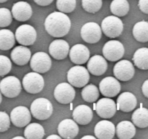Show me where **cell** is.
Here are the masks:
<instances>
[{
	"mask_svg": "<svg viewBox=\"0 0 148 139\" xmlns=\"http://www.w3.org/2000/svg\"><path fill=\"white\" fill-rule=\"evenodd\" d=\"M45 29L50 36L55 38L65 36L69 32L71 20L62 12H53L48 15L44 23Z\"/></svg>",
	"mask_w": 148,
	"mask_h": 139,
	"instance_id": "cell-1",
	"label": "cell"
},
{
	"mask_svg": "<svg viewBox=\"0 0 148 139\" xmlns=\"http://www.w3.org/2000/svg\"><path fill=\"white\" fill-rule=\"evenodd\" d=\"M30 113L37 120H47L53 113V106L47 98H36L30 105Z\"/></svg>",
	"mask_w": 148,
	"mask_h": 139,
	"instance_id": "cell-2",
	"label": "cell"
},
{
	"mask_svg": "<svg viewBox=\"0 0 148 139\" xmlns=\"http://www.w3.org/2000/svg\"><path fill=\"white\" fill-rule=\"evenodd\" d=\"M101 30L107 37L114 39L119 37L122 33L124 24L119 17L115 15H110L103 20Z\"/></svg>",
	"mask_w": 148,
	"mask_h": 139,
	"instance_id": "cell-3",
	"label": "cell"
},
{
	"mask_svg": "<svg viewBox=\"0 0 148 139\" xmlns=\"http://www.w3.org/2000/svg\"><path fill=\"white\" fill-rule=\"evenodd\" d=\"M66 78L69 83H70L72 86L82 88L89 82V71L85 67L77 65L69 70Z\"/></svg>",
	"mask_w": 148,
	"mask_h": 139,
	"instance_id": "cell-4",
	"label": "cell"
},
{
	"mask_svg": "<svg viewBox=\"0 0 148 139\" xmlns=\"http://www.w3.org/2000/svg\"><path fill=\"white\" fill-rule=\"evenodd\" d=\"M44 85V79L38 72H28L23 79V88L29 94H38L43 89Z\"/></svg>",
	"mask_w": 148,
	"mask_h": 139,
	"instance_id": "cell-5",
	"label": "cell"
},
{
	"mask_svg": "<svg viewBox=\"0 0 148 139\" xmlns=\"http://www.w3.org/2000/svg\"><path fill=\"white\" fill-rule=\"evenodd\" d=\"M22 90L20 80L14 76H7L0 81V91L7 98H15Z\"/></svg>",
	"mask_w": 148,
	"mask_h": 139,
	"instance_id": "cell-6",
	"label": "cell"
},
{
	"mask_svg": "<svg viewBox=\"0 0 148 139\" xmlns=\"http://www.w3.org/2000/svg\"><path fill=\"white\" fill-rule=\"evenodd\" d=\"M124 51V45L119 41L111 40L104 44L102 52L105 59L111 62H116L123 57Z\"/></svg>",
	"mask_w": 148,
	"mask_h": 139,
	"instance_id": "cell-7",
	"label": "cell"
},
{
	"mask_svg": "<svg viewBox=\"0 0 148 139\" xmlns=\"http://www.w3.org/2000/svg\"><path fill=\"white\" fill-rule=\"evenodd\" d=\"M75 90L68 83H61L54 88L53 95L55 99L62 104H67L72 102L75 98Z\"/></svg>",
	"mask_w": 148,
	"mask_h": 139,
	"instance_id": "cell-8",
	"label": "cell"
},
{
	"mask_svg": "<svg viewBox=\"0 0 148 139\" xmlns=\"http://www.w3.org/2000/svg\"><path fill=\"white\" fill-rule=\"evenodd\" d=\"M80 35L84 41L88 43H95L101 40L102 30L98 23L89 22L81 28Z\"/></svg>",
	"mask_w": 148,
	"mask_h": 139,
	"instance_id": "cell-9",
	"label": "cell"
},
{
	"mask_svg": "<svg viewBox=\"0 0 148 139\" xmlns=\"http://www.w3.org/2000/svg\"><path fill=\"white\" fill-rule=\"evenodd\" d=\"M16 41L23 46H30L35 43L37 38L36 30L30 25H22L16 29Z\"/></svg>",
	"mask_w": 148,
	"mask_h": 139,
	"instance_id": "cell-10",
	"label": "cell"
},
{
	"mask_svg": "<svg viewBox=\"0 0 148 139\" xmlns=\"http://www.w3.org/2000/svg\"><path fill=\"white\" fill-rule=\"evenodd\" d=\"M51 59L48 54L43 52H36L30 58V67L34 72L45 73L51 67Z\"/></svg>",
	"mask_w": 148,
	"mask_h": 139,
	"instance_id": "cell-11",
	"label": "cell"
},
{
	"mask_svg": "<svg viewBox=\"0 0 148 139\" xmlns=\"http://www.w3.org/2000/svg\"><path fill=\"white\" fill-rule=\"evenodd\" d=\"M114 76L121 81H129L134 77L135 70L130 61L123 59L117 62L114 67Z\"/></svg>",
	"mask_w": 148,
	"mask_h": 139,
	"instance_id": "cell-12",
	"label": "cell"
},
{
	"mask_svg": "<svg viewBox=\"0 0 148 139\" xmlns=\"http://www.w3.org/2000/svg\"><path fill=\"white\" fill-rule=\"evenodd\" d=\"M95 110L101 118L110 119L114 117L116 112V104L109 97L101 98L95 104Z\"/></svg>",
	"mask_w": 148,
	"mask_h": 139,
	"instance_id": "cell-13",
	"label": "cell"
},
{
	"mask_svg": "<svg viewBox=\"0 0 148 139\" xmlns=\"http://www.w3.org/2000/svg\"><path fill=\"white\" fill-rule=\"evenodd\" d=\"M10 120L16 127H25L31 120V113L27 107L18 106L12 110L10 113Z\"/></svg>",
	"mask_w": 148,
	"mask_h": 139,
	"instance_id": "cell-14",
	"label": "cell"
},
{
	"mask_svg": "<svg viewBox=\"0 0 148 139\" xmlns=\"http://www.w3.org/2000/svg\"><path fill=\"white\" fill-rule=\"evenodd\" d=\"M99 90L104 96L112 98L120 93L121 84L116 78L114 77H106L100 82Z\"/></svg>",
	"mask_w": 148,
	"mask_h": 139,
	"instance_id": "cell-15",
	"label": "cell"
},
{
	"mask_svg": "<svg viewBox=\"0 0 148 139\" xmlns=\"http://www.w3.org/2000/svg\"><path fill=\"white\" fill-rule=\"evenodd\" d=\"M58 133L63 138L72 139L79 133V127L75 120L65 119L61 121L58 125Z\"/></svg>",
	"mask_w": 148,
	"mask_h": 139,
	"instance_id": "cell-16",
	"label": "cell"
},
{
	"mask_svg": "<svg viewBox=\"0 0 148 139\" xmlns=\"http://www.w3.org/2000/svg\"><path fill=\"white\" fill-rule=\"evenodd\" d=\"M49 52L51 56L55 59H64L69 54V45L66 41L62 39H56L49 45Z\"/></svg>",
	"mask_w": 148,
	"mask_h": 139,
	"instance_id": "cell-17",
	"label": "cell"
},
{
	"mask_svg": "<svg viewBox=\"0 0 148 139\" xmlns=\"http://www.w3.org/2000/svg\"><path fill=\"white\" fill-rule=\"evenodd\" d=\"M94 133L97 138L111 139L116 134V127L108 120H101L95 125Z\"/></svg>",
	"mask_w": 148,
	"mask_h": 139,
	"instance_id": "cell-18",
	"label": "cell"
},
{
	"mask_svg": "<svg viewBox=\"0 0 148 139\" xmlns=\"http://www.w3.org/2000/svg\"><path fill=\"white\" fill-rule=\"evenodd\" d=\"M32 14V7L27 2L18 1L13 4L12 8V15L17 21H27L31 17Z\"/></svg>",
	"mask_w": 148,
	"mask_h": 139,
	"instance_id": "cell-19",
	"label": "cell"
},
{
	"mask_svg": "<svg viewBox=\"0 0 148 139\" xmlns=\"http://www.w3.org/2000/svg\"><path fill=\"white\" fill-rule=\"evenodd\" d=\"M69 57L71 61L76 65L86 63L90 58V51L85 45L75 44L69 50Z\"/></svg>",
	"mask_w": 148,
	"mask_h": 139,
	"instance_id": "cell-20",
	"label": "cell"
},
{
	"mask_svg": "<svg viewBox=\"0 0 148 139\" xmlns=\"http://www.w3.org/2000/svg\"><path fill=\"white\" fill-rule=\"evenodd\" d=\"M137 100L135 96L131 92H124L119 96L117 98V110L124 112H130L136 108Z\"/></svg>",
	"mask_w": 148,
	"mask_h": 139,
	"instance_id": "cell-21",
	"label": "cell"
},
{
	"mask_svg": "<svg viewBox=\"0 0 148 139\" xmlns=\"http://www.w3.org/2000/svg\"><path fill=\"white\" fill-rule=\"evenodd\" d=\"M87 66L88 70L92 75L101 76L106 72L108 63L103 56L101 55H94L89 59Z\"/></svg>",
	"mask_w": 148,
	"mask_h": 139,
	"instance_id": "cell-22",
	"label": "cell"
},
{
	"mask_svg": "<svg viewBox=\"0 0 148 139\" xmlns=\"http://www.w3.org/2000/svg\"><path fill=\"white\" fill-rule=\"evenodd\" d=\"M93 113L92 109L87 105L81 104L77 106L72 112V117L77 124L86 125L92 120Z\"/></svg>",
	"mask_w": 148,
	"mask_h": 139,
	"instance_id": "cell-23",
	"label": "cell"
},
{
	"mask_svg": "<svg viewBox=\"0 0 148 139\" xmlns=\"http://www.w3.org/2000/svg\"><path fill=\"white\" fill-rule=\"evenodd\" d=\"M31 58L30 50L23 45L17 46L11 52V59L14 64L19 66H23L28 63Z\"/></svg>",
	"mask_w": 148,
	"mask_h": 139,
	"instance_id": "cell-24",
	"label": "cell"
},
{
	"mask_svg": "<svg viewBox=\"0 0 148 139\" xmlns=\"http://www.w3.org/2000/svg\"><path fill=\"white\" fill-rule=\"evenodd\" d=\"M116 133L120 139H131L135 136L136 127L133 122L124 120L118 123L116 127Z\"/></svg>",
	"mask_w": 148,
	"mask_h": 139,
	"instance_id": "cell-25",
	"label": "cell"
},
{
	"mask_svg": "<svg viewBox=\"0 0 148 139\" xmlns=\"http://www.w3.org/2000/svg\"><path fill=\"white\" fill-rule=\"evenodd\" d=\"M133 124L140 128L148 127V109L141 106L133 112L132 116Z\"/></svg>",
	"mask_w": 148,
	"mask_h": 139,
	"instance_id": "cell-26",
	"label": "cell"
},
{
	"mask_svg": "<svg viewBox=\"0 0 148 139\" xmlns=\"http://www.w3.org/2000/svg\"><path fill=\"white\" fill-rule=\"evenodd\" d=\"M133 36L139 42H148V22L140 21L136 23L133 27Z\"/></svg>",
	"mask_w": 148,
	"mask_h": 139,
	"instance_id": "cell-27",
	"label": "cell"
},
{
	"mask_svg": "<svg viewBox=\"0 0 148 139\" xmlns=\"http://www.w3.org/2000/svg\"><path fill=\"white\" fill-rule=\"evenodd\" d=\"M134 65L140 70H148V48H140L137 49L133 56Z\"/></svg>",
	"mask_w": 148,
	"mask_h": 139,
	"instance_id": "cell-28",
	"label": "cell"
},
{
	"mask_svg": "<svg viewBox=\"0 0 148 139\" xmlns=\"http://www.w3.org/2000/svg\"><path fill=\"white\" fill-rule=\"evenodd\" d=\"M25 138L27 139H41L45 135L44 128L38 123H30L26 125L24 131Z\"/></svg>",
	"mask_w": 148,
	"mask_h": 139,
	"instance_id": "cell-29",
	"label": "cell"
},
{
	"mask_svg": "<svg viewBox=\"0 0 148 139\" xmlns=\"http://www.w3.org/2000/svg\"><path fill=\"white\" fill-rule=\"evenodd\" d=\"M15 43V36L8 29L0 30V49L7 51L12 49Z\"/></svg>",
	"mask_w": 148,
	"mask_h": 139,
	"instance_id": "cell-30",
	"label": "cell"
},
{
	"mask_svg": "<svg viewBox=\"0 0 148 139\" xmlns=\"http://www.w3.org/2000/svg\"><path fill=\"white\" fill-rule=\"evenodd\" d=\"M110 9L114 15L124 17L130 11V4L127 0H113Z\"/></svg>",
	"mask_w": 148,
	"mask_h": 139,
	"instance_id": "cell-31",
	"label": "cell"
},
{
	"mask_svg": "<svg viewBox=\"0 0 148 139\" xmlns=\"http://www.w3.org/2000/svg\"><path fill=\"white\" fill-rule=\"evenodd\" d=\"M82 97L84 101L88 103H93L99 97V90L96 85L93 84H89L85 85L82 91Z\"/></svg>",
	"mask_w": 148,
	"mask_h": 139,
	"instance_id": "cell-32",
	"label": "cell"
},
{
	"mask_svg": "<svg viewBox=\"0 0 148 139\" xmlns=\"http://www.w3.org/2000/svg\"><path fill=\"white\" fill-rule=\"evenodd\" d=\"M102 0H82V8L89 13H96L102 7Z\"/></svg>",
	"mask_w": 148,
	"mask_h": 139,
	"instance_id": "cell-33",
	"label": "cell"
},
{
	"mask_svg": "<svg viewBox=\"0 0 148 139\" xmlns=\"http://www.w3.org/2000/svg\"><path fill=\"white\" fill-rule=\"evenodd\" d=\"M76 0H56V8L63 13H71L76 7Z\"/></svg>",
	"mask_w": 148,
	"mask_h": 139,
	"instance_id": "cell-34",
	"label": "cell"
},
{
	"mask_svg": "<svg viewBox=\"0 0 148 139\" xmlns=\"http://www.w3.org/2000/svg\"><path fill=\"white\" fill-rule=\"evenodd\" d=\"M12 21L11 12L7 8H0V27L5 28L10 25Z\"/></svg>",
	"mask_w": 148,
	"mask_h": 139,
	"instance_id": "cell-35",
	"label": "cell"
},
{
	"mask_svg": "<svg viewBox=\"0 0 148 139\" xmlns=\"http://www.w3.org/2000/svg\"><path fill=\"white\" fill-rule=\"evenodd\" d=\"M12 62L10 58L4 55H0V76H4L10 72Z\"/></svg>",
	"mask_w": 148,
	"mask_h": 139,
	"instance_id": "cell-36",
	"label": "cell"
},
{
	"mask_svg": "<svg viewBox=\"0 0 148 139\" xmlns=\"http://www.w3.org/2000/svg\"><path fill=\"white\" fill-rule=\"evenodd\" d=\"M10 127V117L5 111H0V133L5 132Z\"/></svg>",
	"mask_w": 148,
	"mask_h": 139,
	"instance_id": "cell-37",
	"label": "cell"
},
{
	"mask_svg": "<svg viewBox=\"0 0 148 139\" xmlns=\"http://www.w3.org/2000/svg\"><path fill=\"white\" fill-rule=\"evenodd\" d=\"M138 6L143 13L148 14V0H139Z\"/></svg>",
	"mask_w": 148,
	"mask_h": 139,
	"instance_id": "cell-38",
	"label": "cell"
},
{
	"mask_svg": "<svg viewBox=\"0 0 148 139\" xmlns=\"http://www.w3.org/2000/svg\"><path fill=\"white\" fill-rule=\"evenodd\" d=\"M53 0H34L35 2L39 6H42V7H46V6L49 5L53 2Z\"/></svg>",
	"mask_w": 148,
	"mask_h": 139,
	"instance_id": "cell-39",
	"label": "cell"
},
{
	"mask_svg": "<svg viewBox=\"0 0 148 139\" xmlns=\"http://www.w3.org/2000/svg\"><path fill=\"white\" fill-rule=\"evenodd\" d=\"M142 91L145 96L148 98V79L143 83V86H142Z\"/></svg>",
	"mask_w": 148,
	"mask_h": 139,
	"instance_id": "cell-40",
	"label": "cell"
},
{
	"mask_svg": "<svg viewBox=\"0 0 148 139\" xmlns=\"http://www.w3.org/2000/svg\"><path fill=\"white\" fill-rule=\"evenodd\" d=\"M53 138L60 139L62 138V137H61L60 136H57V135H51V136H48L47 137V139H53Z\"/></svg>",
	"mask_w": 148,
	"mask_h": 139,
	"instance_id": "cell-41",
	"label": "cell"
},
{
	"mask_svg": "<svg viewBox=\"0 0 148 139\" xmlns=\"http://www.w3.org/2000/svg\"><path fill=\"white\" fill-rule=\"evenodd\" d=\"M87 138H90V139H95L96 137L92 136H85L82 138V139H87Z\"/></svg>",
	"mask_w": 148,
	"mask_h": 139,
	"instance_id": "cell-42",
	"label": "cell"
},
{
	"mask_svg": "<svg viewBox=\"0 0 148 139\" xmlns=\"http://www.w3.org/2000/svg\"><path fill=\"white\" fill-rule=\"evenodd\" d=\"M17 138L24 139V138H25V137H23V136H15V137L13 138V139H17Z\"/></svg>",
	"mask_w": 148,
	"mask_h": 139,
	"instance_id": "cell-43",
	"label": "cell"
},
{
	"mask_svg": "<svg viewBox=\"0 0 148 139\" xmlns=\"http://www.w3.org/2000/svg\"><path fill=\"white\" fill-rule=\"evenodd\" d=\"M1 101H2V96H1V91H0V104H1Z\"/></svg>",
	"mask_w": 148,
	"mask_h": 139,
	"instance_id": "cell-44",
	"label": "cell"
},
{
	"mask_svg": "<svg viewBox=\"0 0 148 139\" xmlns=\"http://www.w3.org/2000/svg\"><path fill=\"white\" fill-rule=\"evenodd\" d=\"M7 1H8V0H0V3H4Z\"/></svg>",
	"mask_w": 148,
	"mask_h": 139,
	"instance_id": "cell-45",
	"label": "cell"
},
{
	"mask_svg": "<svg viewBox=\"0 0 148 139\" xmlns=\"http://www.w3.org/2000/svg\"><path fill=\"white\" fill-rule=\"evenodd\" d=\"M93 109H94V110L95 109V103H94L93 104Z\"/></svg>",
	"mask_w": 148,
	"mask_h": 139,
	"instance_id": "cell-46",
	"label": "cell"
}]
</instances>
